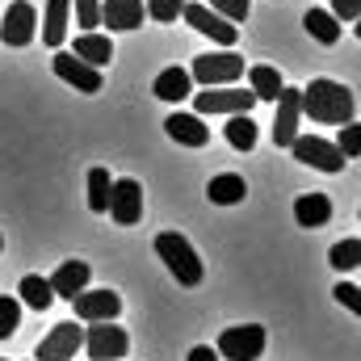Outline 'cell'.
<instances>
[{"instance_id":"cell-1","label":"cell","mask_w":361,"mask_h":361,"mask_svg":"<svg viewBox=\"0 0 361 361\" xmlns=\"http://www.w3.org/2000/svg\"><path fill=\"white\" fill-rule=\"evenodd\" d=\"M298 105L311 122H328V126H345L357 114L353 89H345L336 80H311L307 89H298Z\"/></svg>"},{"instance_id":"cell-2","label":"cell","mask_w":361,"mask_h":361,"mask_svg":"<svg viewBox=\"0 0 361 361\" xmlns=\"http://www.w3.org/2000/svg\"><path fill=\"white\" fill-rule=\"evenodd\" d=\"M156 252H160V261L169 265V273L177 277L180 286H197L206 269H202V261H197V252H193V244L177 235V231H164V235H156Z\"/></svg>"},{"instance_id":"cell-3","label":"cell","mask_w":361,"mask_h":361,"mask_svg":"<svg viewBox=\"0 0 361 361\" xmlns=\"http://www.w3.org/2000/svg\"><path fill=\"white\" fill-rule=\"evenodd\" d=\"M244 76V55L235 51H219V55H197L189 68V80L202 89H219V85H235Z\"/></svg>"},{"instance_id":"cell-4","label":"cell","mask_w":361,"mask_h":361,"mask_svg":"<svg viewBox=\"0 0 361 361\" xmlns=\"http://www.w3.org/2000/svg\"><path fill=\"white\" fill-rule=\"evenodd\" d=\"M214 353H219V361H257L261 353H265V328H261V324L223 328Z\"/></svg>"},{"instance_id":"cell-5","label":"cell","mask_w":361,"mask_h":361,"mask_svg":"<svg viewBox=\"0 0 361 361\" xmlns=\"http://www.w3.org/2000/svg\"><path fill=\"white\" fill-rule=\"evenodd\" d=\"M290 152H294L298 164L319 169V173H345V164H349V160L341 156V147L328 143V139H319V135H294Z\"/></svg>"},{"instance_id":"cell-6","label":"cell","mask_w":361,"mask_h":361,"mask_svg":"<svg viewBox=\"0 0 361 361\" xmlns=\"http://www.w3.org/2000/svg\"><path fill=\"white\" fill-rule=\"evenodd\" d=\"M89 361H122L130 353V336L122 332V328H114V319H105V324H89L85 328V345H80Z\"/></svg>"},{"instance_id":"cell-7","label":"cell","mask_w":361,"mask_h":361,"mask_svg":"<svg viewBox=\"0 0 361 361\" xmlns=\"http://www.w3.org/2000/svg\"><path fill=\"white\" fill-rule=\"evenodd\" d=\"M105 214L118 223V227H135L139 219H143V185L135 177H122L109 185V206H105Z\"/></svg>"},{"instance_id":"cell-8","label":"cell","mask_w":361,"mask_h":361,"mask_svg":"<svg viewBox=\"0 0 361 361\" xmlns=\"http://www.w3.org/2000/svg\"><path fill=\"white\" fill-rule=\"evenodd\" d=\"M80 345H85V328H76V319H68V324H55V328H51V332L38 341L34 361H76Z\"/></svg>"},{"instance_id":"cell-9","label":"cell","mask_w":361,"mask_h":361,"mask_svg":"<svg viewBox=\"0 0 361 361\" xmlns=\"http://www.w3.org/2000/svg\"><path fill=\"white\" fill-rule=\"evenodd\" d=\"M38 34V8L30 0H13L4 8V21H0V42L4 47H30Z\"/></svg>"},{"instance_id":"cell-10","label":"cell","mask_w":361,"mask_h":361,"mask_svg":"<svg viewBox=\"0 0 361 361\" xmlns=\"http://www.w3.org/2000/svg\"><path fill=\"white\" fill-rule=\"evenodd\" d=\"M257 105V97L252 89H231V85H219V89H206L193 97V109H197V118H206V114H248Z\"/></svg>"},{"instance_id":"cell-11","label":"cell","mask_w":361,"mask_h":361,"mask_svg":"<svg viewBox=\"0 0 361 361\" xmlns=\"http://www.w3.org/2000/svg\"><path fill=\"white\" fill-rule=\"evenodd\" d=\"M180 17L197 30V34H206V38H214L219 47H235V38H240V25H231L227 17H219L210 4H189L185 0V8H180Z\"/></svg>"},{"instance_id":"cell-12","label":"cell","mask_w":361,"mask_h":361,"mask_svg":"<svg viewBox=\"0 0 361 361\" xmlns=\"http://www.w3.org/2000/svg\"><path fill=\"white\" fill-rule=\"evenodd\" d=\"M51 68H55V76L63 80V85H72L76 92H101V68H92L85 59H76L72 51H55V59H51Z\"/></svg>"},{"instance_id":"cell-13","label":"cell","mask_w":361,"mask_h":361,"mask_svg":"<svg viewBox=\"0 0 361 361\" xmlns=\"http://www.w3.org/2000/svg\"><path fill=\"white\" fill-rule=\"evenodd\" d=\"M72 307H76V319H85V324H105V319H118V311H122V298L114 294V290H80L76 298H72Z\"/></svg>"},{"instance_id":"cell-14","label":"cell","mask_w":361,"mask_h":361,"mask_svg":"<svg viewBox=\"0 0 361 361\" xmlns=\"http://www.w3.org/2000/svg\"><path fill=\"white\" fill-rule=\"evenodd\" d=\"M273 105H277V118H273V143L277 147H290L294 143V135H298V118H302V105H298V89H286L273 97Z\"/></svg>"},{"instance_id":"cell-15","label":"cell","mask_w":361,"mask_h":361,"mask_svg":"<svg viewBox=\"0 0 361 361\" xmlns=\"http://www.w3.org/2000/svg\"><path fill=\"white\" fill-rule=\"evenodd\" d=\"M89 277H92L89 261H63L47 281H51V294H55V298H68V302H72V298L89 286Z\"/></svg>"},{"instance_id":"cell-16","label":"cell","mask_w":361,"mask_h":361,"mask_svg":"<svg viewBox=\"0 0 361 361\" xmlns=\"http://www.w3.org/2000/svg\"><path fill=\"white\" fill-rule=\"evenodd\" d=\"M97 17L109 30H139L143 17H147V8H143V0H101V13Z\"/></svg>"},{"instance_id":"cell-17","label":"cell","mask_w":361,"mask_h":361,"mask_svg":"<svg viewBox=\"0 0 361 361\" xmlns=\"http://www.w3.org/2000/svg\"><path fill=\"white\" fill-rule=\"evenodd\" d=\"M164 130H169V139H177L180 147H206L210 143V126L197 118V114H169V122H164Z\"/></svg>"},{"instance_id":"cell-18","label":"cell","mask_w":361,"mask_h":361,"mask_svg":"<svg viewBox=\"0 0 361 361\" xmlns=\"http://www.w3.org/2000/svg\"><path fill=\"white\" fill-rule=\"evenodd\" d=\"M68 17H72V0H47V17H42V42L51 51L63 47L68 38Z\"/></svg>"},{"instance_id":"cell-19","label":"cell","mask_w":361,"mask_h":361,"mask_svg":"<svg viewBox=\"0 0 361 361\" xmlns=\"http://www.w3.org/2000/svg\"><path fill=\"white\" fill-rule=\"evenodd\" d=\"M294 219H298V227H307V231L324 227V223L332 219V202H328V193H302V197L294 202Z\"/></svg>"},{"instance_id":"cell-20","label":"cell","mask_w":361,"mask_h":361,"mask_svg":"<svg viewBox=\"0 0 361 361\" xmlns=\"http://www.w3.org/2000/svg\"><path fill=\"white\" fill-rule=\"evenodd\" d=\"M72 55L85 59V63H92V68H105V63L114 59V42H109L105 34H97V30H85V34L76 38V47H72Z\"/></svg>"},{"instance_id":"cell-21","label":"cell","mask_w":361,"mask_h":361,"mask_svg":"<svg viewBox=\"0 0 361 361\" xmlns=\"http://www.w3.org/2000/svg\"><path fill=\"white\" fill-rule=\"evenodd\" d=\"M152 92H156L160 101H185V97L193 92V80H189V72H185V68H164V72L156 76Z\"/></svg>"},{"instance_id":"cell-22","label":"cell","mask_w":361,"mask_h":361,"mask_svg":"<svg viewBox=\"0 0 361 361\" xmlns=\"http://www.w3.org/2000/svg\"><path fill=\"white\" fill-rule=\"evenodd\" d=\"M302 30L315 38V42H324V47H332V42H341V21L328 13V8H311L307 17H302Z\"/></svg>"},{"instance_id":"cell-23","label":"cell","mask_w":361,"mask_h":361,"mask_svg":"<svg viewBox=\"0 0 361 361\" xmlns=\"http://www.w3.org/2000/svg\"><path fill=\"white\" fill-rule=\"evenodd\" d=\"M17 302H25V307H34V311H47V307L55 302L51 281H47V277H38V273H25V277H21V286H17Z\"/></svg>"},{"instance_id":"cell-24","label":"cell","mask_w":361,"mask_h":361,"mask_svg":"<svg viewBox=\"0 0 361 361\" xmlns=\"http://www.w3.org/2000/svg\"><path fill=\"white\" fill-rule=\"evenodd\" d=\"M244 193H248V185H244V177H235V173H223V177H214L206 185V197L214 206H235V202H244Z\"/></svg>"},{"instance_id":"cell-25","label":"cell","mask_w":361,"mask_h":361,"mask_svg":"<svg viewBox=\"0 0 361 361\" xmlns=\"http://www.w3.org/2000/svg\"><path fill=\"white\" fill-rule=\"evenodd\" d=\"M223 135H227V143H231L235 152H252V147H257V122H252L248 114H227Z\"/></svg>"},{"instance_id":"cell-26","label":"cell","mask_w":361,"mask_h":361,"mask_svg":"<svg viewBox=\"0 0 361 361\" xmlns=\"http://www.w3.org/2000/svg\"><path fill=\"white\" fill-rule=\"evenodd\" d=\"M248 85H252V97L257 101H273L277 92H281V72L277 68H269V63H257V68H248Z\"/></svg>"},{"instance_id":"cell-27","label":"cell","mask_w":361,"mask_h":361,"mask_svg":"<svg viewBox=\"0 0 361 361\" xmlns=\"http://www.w3.org/2000/svg\"><path fill=\"white\" fill-rule=\"evenodd\" d=\"M328 265L341 273H353L361 265V240L357 235H349V240H341V244H332V252H328Z\"/></svg>"},{"instance_id":"cell-28","label":"cell","mask_w":361,"mask_h":361,"mask_svg":"<svg viewBox=\"0 0 361 361\" xmlns=\"http://www.w3.org/2000/svg\"><path fill=\"white\" fill-rule=\"evenodd\" d=\"M109 173L105 169H92L89 173V210L92 214H105V206H109Z\"/></svg>"},{"instance_id":"cell-29","label":"cell","mask_w":361,"mask_h":361,"mask_svg":"<svg viewBox=\"0 0 361 361\" xmlns=\"http://www.w3.org/2000/svg\"><path fill=\"white\" fill-rule=\"evenodd\" d=\"M21 328V302L13 294H0V341H8Z\"/></svg>"},{"instance_id":"cell-30","label":"cell","mask_w":361,"mask_h":361,"mask_svg":"<svg viewBox=\"0 0 361 361\" xmlns=\"http://www.w3.org/2000/svg\"><path fill=\"white\" fill-rule=\"evenodd\" d=\"M143 8H147L152 21H177L180 8H185V0H147Z\"/></svg>"},{"instance_id":"cell-31","label":"cell","mask_w":361,"mask_h":361,"mask_svg":"<svg viewBox=\"0 0 361 361\" xmlns=\"http://www.w3.org/2000/svg\"><path fill=\"white\" fill-rule=\"evenodd\" d=\"M210 8H214L219 17H227L231 25H235V21H244V17H248L252 0H210Z\"/></svg>"},{"instance_id":"cell-32","label":"cell","mask_w":361,"mask_h":361,"mask_svg":"<svg viewBox=\"0 0 361 361\" xmlns=\"http://www.w3.org/2000/svg\"><path fill=\"white\" fill-rule=\"evenodd\" d=\"M336 147H341V156H345V160H357V152H361V130L353 126V122H345V126H341V143H336Z\"/></svg>"},{"instance_id":"cell-33","label":"cell","mask_w":361,"mask_h":361,"mask_svg":"<svg viewBox=\"0 0 361 361\" xmlns=\"http://www.w3.org/2000/svg\"><path fill=\"white\" fill-rule=\"evenodd\" d=\"M76 4V25H85V30H92V25H101V0H72Z\"/></svg>"},{"instance_id":"cell-34","label":"cell","mask_w":361,"mask_h":361,"mask_svg":"<svg viewBox=\"0 0 361 361\" xmlns=\"http://www.w3.org/2000/svg\"><path fill=\"white\" fill-rule=\"evenodd\" d=\"M336 21H357L361 17V0H332V8H328Z\"/></svg>"},{"instance_id":"cell-35","label":"cell","mask_w":361,"mask_h":361,"mask_svg":"<svg viewBox=\"0 0 361 361\" xmlns=\"http://www.w3.org/2000/svg\"><path fill=\"white\" fill-rule=\"evenodd\" d=\"M332 294H336V302H341V307H349V311H357L361 302H357V286H353V281H336V290H332Z\"/></svg>"},{"instance_id":"cell-36","label":"cell","mask_w":361,"mask_h":361,"mask_svg":"<svg viewBox=\"0 0 361 361\" xmlns=\"http://www.w3.org/2000/svg\"><path fill=\"white\" fill-rule=\"evenodd\" d=\"M189 361H219V353L210 345H197V349H189Z\"/></svg>"},{"instance_id":"cell-37","label":"cell","mask_w":361,"mask_h":361,"mask_svg":"<svg viewBox=\"0 0 361 361\" xmlns=\"http://www.w3.org/2000/svg\"><path fill=\"white\" fill-rule=\"evenodd\" d=\"M0 248H4V235H0Z\"/></svg>"},{"instance_id":"cell-38","label":"cell","mask_w":361,"mask_h":361,"mask_svg":"<svg viewBox=\"0 0 361 361\" xmlns=\"http://www.w3.org/2000/svg\"><path fill=\"white\" fill-rule=\"evenodd\" d=\"M0 361H4V357H0Z\"/></svg>"}]
</instances>
